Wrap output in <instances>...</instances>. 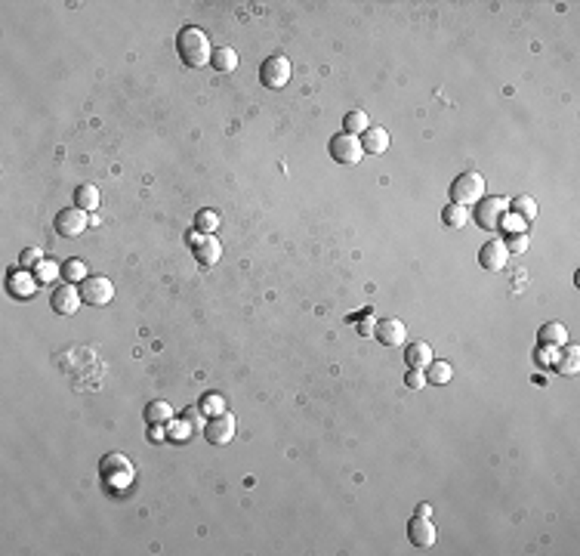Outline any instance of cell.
<instances>
[{"label": "cell", "mask_w": 580, "mask_h": 556, "mask_svg": "<svg viewBox=\"0 0 580 556\" xmlns=\"http://www.w3.org/2000/svg\"><path fill=\"white\" fill-rule=\"evenodd\" d=\"M331 158L340 161V164H358L364 158L361 139L352 137V133H336V137L331 139Z\"/></svg>", "instance_id": "obj_10"}, {"label": "cell", "mask_w": 580, "mask_h": 556, "mask_svg": "<svg viewBox=\"0 0 580 556\" xmlns=\"http://www.w3.org/2000/svg\"><path fill=\"white\" fill-rule=\"evenodd\" d=\"M219 213L210 210V208H201L195 213V232H204V235H217L219 232Z\"/></svg>", "instance_id": "obj_23"}, {"label": "cell", "mask_w": 580, "mask_h": 556, "mask_svg": "<svg viewBox=\"0 0 580 556\" xmlns=\"http://www.w3.org/2000/svg\"><path fill=\"white\" fill-rule=\"evenodd\" d=\"M81 297L90 306H109L114 300V281L109 275H87L81 284Z\"/></svg>", "instance_id": "obj_5"}, {"label": "cell", "mask_w": 580, "mask_h": 556, "mask_svg": "<svg viewBox=\"0 0 580 556\" xmlns=\"http://www.w3.org/2000/svg\"><path fill=\"white\" fill-rule=\"evenodd\" d=\"M407 538H411L414 547H432L435 538H439V532H435V525L429 523V516H414L411 523H407Z\"/></svg>", "instance_id": "obj_15"}, {"label": "cell", "mask_w": 580, "mask_h": 556, "mask_svg": "<svg viewBox=\"0 0 580 556\" xmlns=\"http://www.w3.org/2000/svg\"><path fill=\"white\" fill-rule=\"evenodd\" d=\"M370 127V118L364 115V111H349L346 118H343V133H352V137H361L364 130Z\"/></svg>", "instance_id": "obj_27"}, {"label": "cell", "mask_w": 580, "mask_h": 556, "mask_svg": "<svg viewBox=\"0 0 580 556\" xmlns=\"http://www.w3.org/2000/svg\"><path fill=\"white\" fill-rule=\"evenodd\" d=\"M87 275H90V272H87V263H84V260H68V263H62V278H65V281L81 284Z\"/></svg>", "instance_id": "obj_29"}, {"label": "cell", "mask_w": 580, "mask_h": 556, "mask_svg": "<svg viewBox=\"0 0 580 556\" xmlns=\"http://www.w3.org/2000/svg\"><path fill=\"white\" fill-rule=\"evenodd\" d=\"M189 436H191V424H189L185 417H182V420H170V424H167V439L185 442Z\"/></svg>", "instance_id": "obj_32"}, {"label": "cell", "mask_w": 580, "mask_h": 556, "mask_svg": "<svg viewBox=\"0 0 580 556\" xmlns=\"http://www.w3.org/2000/svg\"><path fill=\"white\" fill-rule=\"evenodd\" d=\"M217 71H223V75H232L235 68H238V53H235L232 47H217L213 49V62H210Z\"/></svg>", "instance_id": "obj_21"}, {"label": "cell", "mask_w": 580, "mask_h": 556, "mask_svg": "<svg viewBox=\"0 0 580 556\" xmlns=\"http://www.w3.org/2000/svg\"><path fill=\"white\" fill-rule=\"evenodd\" d=\"M506 251H510V254H525L528 251V232L510 235V238H506Z\"/></svg>", "instance_id": "obj_35"}, {"label": "cell", "mask_w": 580, "mask_h": 556, "mask_svg": "<svg viewBox=\"0 0 580 556\" xmlns=\"http://www.w3.org/2000/svg\"><path fill=\"white\" fill-rule=\"evenodd\" d=\"M405 383H407V389H423L426 387V374L420 368H407Z\"/></svg>", "instance_id": "obj_36"}, {"label": "cell", "mask_w": 580, "mask_h": 556, "mask_svg": "<svg viewBox=\"0 0 580 556\" xmlns=\"http://www.w3.org/2000/svg\"><path fill=\"white\" fill-rule=\"evenodd\" d=\"M429 513H432V510H429V504H420V507H417V516H429Z\"/></svg>", "instance_id": "obj_39"}, {"label": "cell", "mask_w": 580, "mask_h": 556, "mask_svg": "<svg viewBox=\"0 0 580 556\" xmlns=\"http://www.w3.org/2000/svg\"><path fill=\"white\" fill-rule=\"evenodd\" d=\"M374 337L383 346H402L407 340V327L402 318H383V322H377V327H374Z\"/></svg>", "instance_id": "obj_14"}, {"label": "cell", "mask_w": 580, "mask_h": 556, "mask_svg": "<svg viewBox=\"0 0 580 556\" xmlns=\"http://www.w3.org/2000/svg\"><path fill=\"white\" fill-rule=\"evenodd\" d=\"M176 53H179V59H182V65H189V68H204L213 62V44H210L204 28H198V25H185L182 31L176 34Z\"/></svg>", "instance_id": "obj_2"}, {"label": "cell", "mask_w": 580, "mask_h": 556, "mask_svg": "<svg viewBox=\"0 0 580 556\" xmlns=\"http://www.w3.org/2000/svg\"><path fill=\"white\" fill-rule=\"evenodd\" d=\"M435 355H432V346L426 343V340H414L411 346H407V353H405V362H407V368H429V362H432Z\"/></svg>", "instance_id": "obj_19"}, {"label": "cell", "mask_w": 580, "mask_h": 556, "mask_svg": "<svg viewBox=\"0 0 580 556\" xmlns=\"http://www.w3.org/2000/svg\"><path fill=\"white\" fill-rule=\"evenodd\" d=\"M537 340H540V346L562 349V346H568V327L562 322H547L540 327V334H537Z\"/></svg>", "instance_id": "obj_18"}, {"label": "cell", "mask_w": 580, "mask_h": 556, "mask_svg": "<svg viewBox=\"0 0 580 556\" xmlns=\"http://www.w3.org/2000/svg\"><path fill=\"white\" fill-rule=\"evenodd\" d=\"M510 210L519 213L525 223H531V219L537 217V201L531 195H519V198H512V201H510Z\"/></svg>", "instance_id": "obj_28"}, {"label": "cell", "mask_w": 580, "mask_h": 556, "mask_svg": "<svg viewBox=\"0 0 580 556\" xmlns=\"http://www.w3.org/2000/svg\"><path fill=\"white\" fill-rule=\"evenodd\" d=\"M99 201H102V195H99V189L93 183H84V185H77L75 189V204L81 210H96L99 208Z\"/></svg>", "instance_id": "obj_20"}, {"label": "cell", "mask_w": 580, "mask_h": 556, "mask_svg": "<svg viewBox=\"0 0 580 556\" xmlns=\"http://www.w3.org/2000/svg\"><path fill=\"white\" fill-rule=\"evenodd\" d=\"M198 405H201V411H204L207 417L226 415V399L219 396V393H204V396H201V402H198Z\"/></svg>", "instance_id": "obj_30"}, {"label": "cell", "mask_w": 580, "mask_h": 556, "mask_svg": "<svg viewBox=\"0 0 580 556\" xmlns=\"http://www.w3.org/2000/svg\"><path fill=\"white\" fill-rule=\"evenodd\" d=\"M182 417L191 424V430H204V426H207V415L201 411V405H195V408H185Z\"/></svg>", "instance_id": "obj_34"}, {"label": "cell", "mask_w": 580, "mask_h": 556, "mask_svg": "<svg viewBox=\"0 0 580 556\" xmlns=\"http://www.w3.org/2000/svg\"><path fill=\"white\" fill-rule=\"evenodd\" d=\"M189 247L195 254V260L201 266H217L219 256H223V245H219L217 235H204V232H189Z\"/></svg>", "instance_id": "obj_7"}, {"label": "cell", "mask_w": 580, "mask_h": 556, "mask_svg": "<svg viewBox=\"0 0 580 556\" xmlns=\"http://www.w3.org/2000/svg\"><path fill=\"white\" fill-rule=\"evenodd\" d=\"M53 226L62 238H77V235H84L90 229V217H87V210H81L77 204H71V208H62L59 213H56Z\"/></svg>", "instance_id": "obj_6"}, {"label": "cell", "mask_w": 580, "mask_h": 556, "mask_svg": "<svg viewBox=\"0 0 580 556\" xmlns=\"http://www.w3.org/2000/svg\"><path fill=\"white\" fill-rule=\"evenodd\" d=\"M500 232H506V235H522V232H528V223L519 217V213L506 210V213H503V219H500Z\"/></svg>", "instance_id": "obj_31"}, {"label": "cell", "mask_w": 580, "mask_h": 556, "mask_svg": "<svg viewBox=\"0 0 580 556\" xmlns=\"http://www.w3.org/2000/svg\"><path fill=\"white\" fill-rule=\"evenodd\" d=\"M99 482L109 495H127L136 482V467L127 454L120 451H109L102 461H99Z\"/></svg>", "instance_id": "obj_1"}, {"label": "cell", "mask_w": 580, "mask_h": 556, "mask_svg": "<svg viewBox=\"0 0 580 556\" xmlns=\"http://www.w3.org/2000/svg\"><path fill=\"white\" fill-rule=\"evenodd\" d=\"M40 260H44V251H40V247H25L22 256H19V266H22V269H34Z\"/></svg>", "instance_id": "obj_33"}, {"label": "cell", "mask_w": 580, "mask_h": 556, "mask_svg": "<svg viewBox=\"0 0 580 556\" xmlns=\"http://www.w3.org/2000/svg\"><path fill=\"white\" fill-rule=\"evenodd\" d=\"M540 362H543V365H553V362H556V346H540Z\"/></svg>", "instance_id": "obj_37"}, {"label": "cell", "mask_w": 580, "mask_h": 556, "mask_svg": "<svg viewBox=\"0 0 580 556\" xmlns=\"http://www.w3.org/2000/svg\"><path fill=\"white\" fill-rule=\"evenodd\" d=\"M290 75H293V65L288 56L275 53V56H266V62L260 65V81L266 84L269 90H281L290 84Z\"/></svg>", "instance_id": "obj_4"}, {"label": "cell", "mask_w": 580, "mask_h": 556, "mask_svg": "<svg viewBox=\"0 0 580 556\" xmlns=\"http://www.w3.org/2000/svg\"><path fill=\"white\" fill-rule=\"evenodd\" d=\"M361 148L364 155H386L389 152V130L386 127H368L361 133Z\"/></svg>", "instance_id": "obj_16"}, {"label": "cell", "mask_w": 580, "mask_h": 556, "mask_svg": "<svg viewBox=\"0 0 580 556\" xmlns=\"http://www.w3.org/2000/svg\"><path fill=\"white\" fill-rule=\"evenodd\" d=\"M204 439L210 445H228L235 439V417L228 415H217V417H207V426H204Z\"/></svg>", "instance_id": "obj_12"}, {"label": "cell", "mask_w": 580, "mask_h": 556, "mask_svg": "<svg viewBox=\"0 0 580 556\" xmlns=\"http://www.w3.org/2000/svg\"><path fill=\"white\" fill-rule=\"evenodd\" d=\"M84 297H81V288L71 281H62L53 288V294H49V306H53V312H59V316H75L77 309H81Z\"/></svg>", "instance_id": "obj_9"}, {"label": "cell", "mask_w": 580, "mask_h": 556, "mask_svg": "<svg viewBox=\"0 0 580 556\" xmlns=\"http://www.w3.org/2000/svg\"><path fill=\"white\" fill-rule=\"evenodd\" d=\"M38 275L28 272V269L16 266L10 269V275H6V291H10V297H16V300H28V297L38 294Z\"/></svg>", "instance_id": "obj_11"}, {"label": "cell", "mask_w": 580, "mask_h": 556, "mask_svg": "<svg viewBox=\"0 0 580 556\" xmlns=\"http://www.w3.org/2000/svg\"><path fill=\"white\" fill-rule=\"evenodd\" d=\"M31 272L38 275L40 284H56V281H59V275H62V266L56 260H49V256H44V260H40L38 266L31 269Z\"/></svg>", "instance_id": "obj_24"}, {"label": "cell", "mask_w": 580, "mask_h": 556, "mask_svg": "<svg viewBox=\"0 0 580 556\" xmlns=\"http://www.w3.org/2000/svg\"><path fill=\"white\" fill-rule=\"evenodd\" d=\"M478 263H482V269H488V272H500V269H506V263H510L506 241L503 238H491L488 245L478 251Z\"/></svg>", "instance_id": "obj_13"}, {"label": "cell", "mask_w": 580, "mask_h": 556, "mask_svg": "<svg viewBox=\"0 0 580 556\" xmlns=\"http://www.w3.org/2000/svg\"><path fill=\"white\" fill-rule=\"evenodd\" d=\"M146 420L148 424H161V426H167L170 420H173V408H170V402H161V399H157V402H148L146 405Z\"/></svg>", "instance_id": "obj_22"}, {"label": "cell", "mask_w": 580, "mask_h": 556, "mask_svg": "<svg viewBox=\"0 0 580 556\" xmlns=\"http://www.w3.org/2000/svg\"><path fill=\"white\" fill-rule=\"evenodd\" d=\"M482 198H485V176L476 173V170H467V173H460L450 183V204L476 208Z\"/></svg>", "instance_id": "obj_3"}, {"label": "cell", "mask_w": 580, "mask_h": 556, "mask_svg": "<svg viewBox=\"0 0 580 556\" xmlns=\"http://www.w3.org/2000/svg\"><path fill=\"white\" fill-rule=\"evenodd\" d=\"M441 219H445L448 229H467L469 223V208H460V204H448L441 210Z\"/></svg>", "instance_id": "obj_25"}, {"label": "cell", "mask_w": 580, "mask_h": 556, "mask_svg": "<svg viewBox=\"0 0 580 556\" xmlns=\"http://www.w3.org/2000/svg\"><path fill=\"white\" fill-rule=\"evenodd\" d=\"M506 210H510V201H506L503 195L482 198V201L476 204V223L482 226V229H500V219H503Z\"/></svg>", "instance_id": "obj_8"}, {"label": "cell", "mask_w": 580, "mask_h": 556, "mask_svg": "<svg viewBox=\"0 0 580 556\" xmlns=\"http://www.w3.org/2000/svg\"><path fill=\"white\" fill-rule=\"evenodd\" d=\"M553 368H556L562 377H574L577 371H580V349H577V346H562V349L556 353Z\"/></svg>", "instance_id": "obj_17"}, {"label": "cell", "mask_w": 580, "mask_h": 556, "mask_svg": "<svg viewBox=\"0 0 580 556\" xmlns=\"http://www.w3.org/2000/svg\"><path fill=\"white\" fill-rule=\"evenodd\" d=\"M450 377H454V368H450L448 362H441V359H432V362H429L426 383H439V387H445V383H450Z\"/></svg>", "instance_id": "obj_26"}, {"label": "cell", "mask_w": 580, "mask_h": 556, "mask_svg": "<svg viewBox=\"0 0 580 556\" xmlns=\"http://www.w3.org/2000/svg\"><path fill=\"white\" fill-rule=\"evenodd\" d=\"M148 436H152L155 442H161L164 436H167V430H161V424H155V430H152V433H148Z\"/></svg>", "instance_id": "obj_38"}]
</instances>
